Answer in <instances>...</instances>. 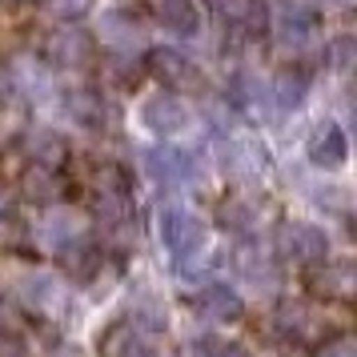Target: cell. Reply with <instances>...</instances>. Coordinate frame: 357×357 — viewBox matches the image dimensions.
<instances>
[{
    "label": "cell",
    "mask_w": 357,
    "mask_h": 357,
    "mask_svg": "<svg viewBox=\"0 0 357 357\" xmlns=\"http://www.w3.org/2000/svg\"><path fill=\"white\" fill-rule=\"evenodd\" d=\"M205 241H209V229H205V221H201L197 213L181 209V205L161 209V245L177 261L197 257V253L205 249Z\"/></svg>",
    "instance_id": "6da1fadb"
},
{
    "label": "cell",
    "mask_w": 357,
    "mask_h": 357,
    "mask_svg": "<svg viewBox=\"0 0 357 357\" xmlns=\"http://www.w3.org/2000/svg\"><path fill=\"white\" fill-rule=\"evenodd\" d=\"M277 249L297 265H317L329 253V237L309 221H281L277 225Z\"/></svg>",
    "instance_id": "7a4b0ae2"
},
{
    "label": "cell",
    "mask_w": 357,
    "mask_h": 357,
    "mask_svg": "<svg viewBox=\"0 0 357 357\" xmlns=\"http://www.w3.org/2000/svg\"><path fill=\"white\" fill-rule=\"evenodd\" d=\"M149 68H153V77H157L169 93H201V89H205V77H201L197 61H189V56L177 52V49H153L149 52Z\"/></svg>",
    "instance_id": "3957f363"
},
{
    "label": "cell",
    "mask_w": 357,
    "mask_h": 357,
    "mask_svg": "<svg viewBox=\"0 0 357 357\" xmlns=\"http://www.w3.org/2000/svg\"><path fill=\"white\" fill-rule=\"evenodd\" d=\"M97 217L105 229H125L132 221V193L121 169H105L97 181Z\"/></svg>",
    "instance_id": "277c9868"
},
{
    "label": "cell",
    "mask_w": 357,
    "mask_h": 357,
    "mask_svg": "<svg viewBox=\"0 0 357 357\" xmlns=\"http://www.w3.org/2000/svg\"><path fill=\"white\" fill-rule=\"evenodd\" d=\"M317 29V13L309 0H273V33L285 49H301Z\"/></svg>",
    "instance_id": "5b68a950"
},
{
    "label": "cell",
    "mask_w": 357,
    "mask_h": 357,
    "mask_svg": "<svg viewBox=\"0 0 357 357\" xmlns=\"http://www.w3.org/2000/svg\"><path fill=\"white\" fill-rule=\"evenodd\" d=\"M45 61L61 68H84L93 61V36L77 29V24H65V29H52L49 40H45Z\"/></svg>",
    "instance_id": "8992f818"
},
{
    "label": "cell",
    "mask_w": 357,
    "mask_h": 357,
    "mask_svg": "<svg viewBox=\"0 0 357 357\" xmlns=\"http://www.w3.org/2000/svg\"><path fill=\"white\" fill-rule=\"evenodd\" d=\"M145 169H149V177L157 185H165V189H177V185L197 181V161L185 149H149Z\"/></svg>",
    "instance_id": "52a82bcc"
},
{
    "label": "cell",
    "mask_w": 357,
    "mask_h": 357,
    "mask_svg": "<svg viewBox=\"0 0 357 357\" xmlns=\"http://www.w3.org/2000/svg\"><path fill=\"white\" fill-rule=\"evenodd\" d=\"M141 125L149 132H157V137H173V132H181L189 125V109L173 93H157V97H149L141 105Z\"/></svg>",
    "instance_id": "ba28073f"
},
{
    "label": "cell",
    "mask_w": 357,
    "mask_h": 357,
    "mask_svg": "<svg viewBox=\"0 0 357 357\" xmlns=\"http://www.w3.org/2000/svg\"><path fill=\"white\" fill-rule=\"evenodd\" d=\"M305 153H309V161L317 165V169H341V165H345V157H349V141H345L341 125L321 121L317 129L309 132Z\"/></svg>",
    "instance_id": "9c48e42d"
},
{
    "label": "cell",
    "mask_w": 357,
    "mask_h": 357,
    "mask_svg": "<svg viewBox=\"0 0 357 357\" xmlns=\"http://www.w3.org/2000/svg\"><path fill=\"white\" fill-rule=\"evenodd\" d=\"M193 309L205 317V321H241L245 301L237 297V289H233V285L213 281V285H205V289L193 297Z\"/></svg>",
    "instance_id": "30bf717a"
},
{
    "label": "cell",
    "mask_w": 357,
    "mask_h": 357,
    "mask_svg": "<svg viewBox=\"0 0 357 357\" xmlns=\"http://www.w3.org/2000/svg\"><path fill=\"white\" fill-rule=\"evenodd\" d=\"M233 269H237L253 289H277V281H281L277 261L269 257V253L253 249V245H237V249H233Z\"/></svg>",
    "instance_id": "8fae6325"
},
{
    "label": "cell",
    "mask_w": 357,
    "mask_h": 357,
    "mask_svg": "<svg viewBox=\"0 0 357 357\" xmlns=\"http://www.w3.org/2000/svg\"><path fill=\"white\" fill-rule=\"evenodd\" d=\"M354 269L341 265V261H325L317 269H309V289L325 297V301H349L354 297Z\"/></svg>",
    "instance_id": "7c38bea8"
},
{
    "label": "cell",
    "mask_w": 357,
    "mask_h": 357,
    "mask_svg": "<svg viewBox=\"0 0 357 357\" xmlns=\"http://www.w3.org/2000/svg\"><path fill=\"white\" fill-rule=\"evenodd\" d=\"M65 113L73 116L77 125H84V129H100V125H105V116H109V105H105V97H100V89L81 84V89H68Z\"/></svg>",
    "instance_id": "4fadbf2b"
},
{
    "label": "cell",
    "mask_w": 357,
    "mask_h": 357,
    "mask_svg": "<svg viewBox=\"0 0 357 357\" xmlns=\"http://www.w3.org/2000/svg\"><path fill=\"white\" fill-rule=\"evenodd\" d=\"M100 357H153V349L132 321H116L100 337Z\"/></svg>",
    "instance_id": "5bb4252c"
},
{
    "label": "cell",
    "mask_w": 357,
    "mask_h": 357,
    "mask_svg": "<svg viewBox=\"0 0 357 357\" xmlns=\"http://www.w3.org/2000/svg\"><path fill=\"white\" fill-rule=\"evenodd\" d=\"M225 165L233 169V177L241 181H257L269 173V153H265V145H257V141H233L225 153Z\"/></svg>",
    "instance_id": "9a60e30c"
},
{
    "label": "cell",
    "mask_w": 357,
    "mask_h": 357,
    "mask_svg": "<svg viewBox=\"0 0 357 357\" xmlns=\"http://www.w3.org/2000/svg\"><path fill=\"white\" fill-rule=\"evenodd\" d=\"M149 4H153V17L161 20L169 33H177V36H197L201 20H197L193 0H149Z\"/></svg>",
    "instance_id": "2e32d148"
},
{
    "label": "cell",
    "mask_w": 357,
    "mask_h": 357,
    "mask_svg": "<svg viewBox=\"0 0 357 357\" xmlns=\"http://www.w3.org/2000/svg\"><path fill=\"white\" fill-rule=\"evenodd\" d=\"M65 189V181L56 169H45V165H29L24 169V177H20V193L24 201H36V205H52L56 197Z\"/></svg>",
    "instance_id": "e0dca14e"
},
{
    "label": "cell",
    "mask_w": 357,
    "mask_h": 357,
    "mask_svg": "<svg viewBox=\"0 0 357 357\" xmlns=\"http://www.w3.org/2000/svg\"><path fill=\"white\" fill-rule=\"evenodd\" d=\"M45 241H49L56 253H68V249H77V245H84V221L77 217V213L56 209L49 221H45Z\"/></svg>",
    "instance_id": "ac0fdd59"
},
{
    "label": "cell",
    "mask_w": 357,
    "mask_h": 357,
    "mask_svg": "<svg viewBox=\"0 0 357 357\" xmlns=\"http://www.w3.org/2000/svg\"><path fill=\"white\" fill-rule=\"evenodd\" d=\"M20 297H24V305L36 309V313H56L61 309V285H56V277L49 273H33L20 281Z\"/></svg>",
    "instance_id": "d6986e66"
},
{
    "label": "cell",
    "mask_w": 357,
    "mask_h": 357,
    "mask_svg": "<svg viewBox=\"0 0 357 357\" xmlns=\"http://www.w3.org/2000/svg\"><path fill=\"white\" fill-rule=\"evenodd\" d=\"M100 36L109 40V45H116V49L129 52L132 45H141V36H145V29H141V20L132 17V13H105L100 17Z\"/></svg>",
    "instance_id": "ffe728a7"
},
{
    "label": "cell",
    "mask_w": 357,
    "mask_h": 357,
    "mask_svg": "<svg viewBox=\"0 0 357 357\" xmlns=\"http://www.w3.org/2000/svg\"><path fill=\"white\" fill-rule=\"evenodd\" d=\"M277 329L293 341H305L313 333V313L305 305H297V301H285V305L277 309Z\"/></svg>",
    "instance_id": "44dd1931"
},
{
    "label": "cell",
    "mask_w": 357,
    "mask_h": 357,
    "mask_svg": "<svg viewBox=\"0 0 357 357\" xmlns=\"http://www.w3.org/2000/svg\"><path fill=\"white\" fill-rule=\"evenodd\" d=\"M305 89H309L305 73H301V68H285V73L277 77V84H273V100L281 105V109H297V105L305 100Z\"/></svg>",
    "instance_id": "7402d4cb"
},
{
    "label": "cell",
    "mask_w": 357,
    "mask_h": 357,
    "mask_svg": "<svg viewBox=\"0 0 357 357\" xmlns=\"http://www.w3.org/2000/svg\"><path fill=\"white\" fill-rule=\"evenodd\" d=\"M29 221L17 217V213H0V249L4 253H20V249H29Z\"/></svg>",
    "instance_id": "603a6c76"
},
{
    "label": "cell",
    "mask_w": 357,
    "mask_h": 357,
    "mask_svg": "<svg viewBox=\"0 0 357 357\" xmlns=\"http://www.w3.org/2000/svg\"><path fill=\"white\" fill-rule=\"evenodd\" d=\"M33 153H36L33 165H45V169H56V165L68 157L65 141H61L56 132H36V137H33Z\"/></svg>",
    "instance_id": "cb8c5ba5"
},
{
    "label": "cell",
    "mask_w": 357,
    "mask_h": 357,
    "mask_svg": "<svg viewBox=\"0 0 357 357\" xmlns=\"http://www.w3.org/2000/svg\"><path fill=\"white\" fill-rule=\"evenodd\" d=\"M213 8H217L229 24H249V20H257V0H213Z\"/></svg>",
    "instance_id": "d4e9b609"
},
{
    "label": "cell",
    "mask_w": 357,
    "mask_h": 357,
    "mask_svg": "<svg viewBox=\"0 0 357 357\" xmlns=\"http://www.w3.org/2000/svg\"><path fill=\"white\" fill-rule=\"evenodd\" d=\"M193 357H249L241 345H233V341H217V337H201L193 345Z\"/></svg>",
    "instance_id": "484cf974"
},
{
    "label": "cell",
    "mask_w": 357,
    "mask_h": 357,
    "mask_svg": "<svg viewBox=\"0 0 357 357\" xmlns=\"http://www.w3.org/2000/svg\"><path fill=\"white\" fill-rule=\"evenodd\" d=\"M221 225L245 233V229L253 225V209H249V205H241V201H229V205H221Z\"/></svg>",
    "instance_id": "4316f807"
},
{
    "label": "cell",
    "mask_w": 357,
    "mask_h": 357,
    "mask_svg": "<svg viewBox=\"0 0 357 357\" xmlns=\"http://www.w3.org/2000/svg\"><path fill=\"white\" fill-rule=\"evenodd\" d=\"M49 8L65 20V24H77V20L93 8V0H49Z\"/></svg>",
    "instance_id": "83f0119b"
},
{
    "label": "cell",
    "mask_w": 357,
    "mask_h": 357,
    "mask_svg": "<svg viewBox=\"0 0 357 357\" xmlns=\"http://www.w3.org/2000/svg\"><path fill=\"white\" fill-rule=\"evenodd\" d=\"M349 56H354V40H349V36H341V40H333V45H329V65L337 68V73H345V68H349Z\"/></svg>",
    "instance_id": "f1b7e54d"
},
{
    "label": "cell",
    "mask_w": 357,
    "mask_h": 357,
    "mask_svg": "<svg viewBox=\"0 0 357 357\" xmlns=\"http://www.w3.org/2000/svg\"><path fill=\"white\" fill-rule=\"evenodd\" d=\"M325 357H354V349H349V345L341 341V345H333V349H329V354H325Z\"/></svg>",
    "instance_id": "f546056e"
},
{
    "label": "cell",
    "mask_w": 357,
    "mask_h": 357,
    "mask_svg": "<svg viewBox=\"0 0 357 357\" xmlns=\"http://www.w3.org/2000/svg\"><path fill=\"white\" fill-rule=\"evenodd\" d=\"M8 329V313H4V305H0V333Z\"/></svg>",
    "instance_id": "4dcf8cb0"
},
{
    "label": "cell",
    "mask_w": 357,
    "mask_h": 357,
    "mask_svg": "<svg viewBox=\"0 0 357 357\" xmlns=\"http://www.w3.org/2000/svg\"><path fill=\"white\" fill-rule=\"evenodd\" d=\"M321 4H333V8H337V4H349V0H321Z\"/></svg>",
    "instance_id": "1f68e13d"
},
{
    "label": "cell",
    "mask_w": 357,
    "mask_h": 357,
    "mask_svg": "<svg viewBox=\"0 0 357 357\" xmlns=\"http://www.w3.org/2000/svg\"><path fill=\"white\" fill-rule=\"evenodd\" d=\"M0 213H4V193H0Z\"/></svg>",
    "instance_id": "d6a6232c"
},
{
    "label": "cell",
    "mask_w": 357,
    "mask_h": 357,
    "mask_svg": "<svg viewBox=\"0 0 357 357\" xmlns=\"http://www.w3.org/2000/svg\"><path fill=\"white\" fill-rule=\"evenodd\" d=\"M13 4H17V0H13Z\"/></svg>",
    "instance_id": "836d02e7"
}]
</instances>
